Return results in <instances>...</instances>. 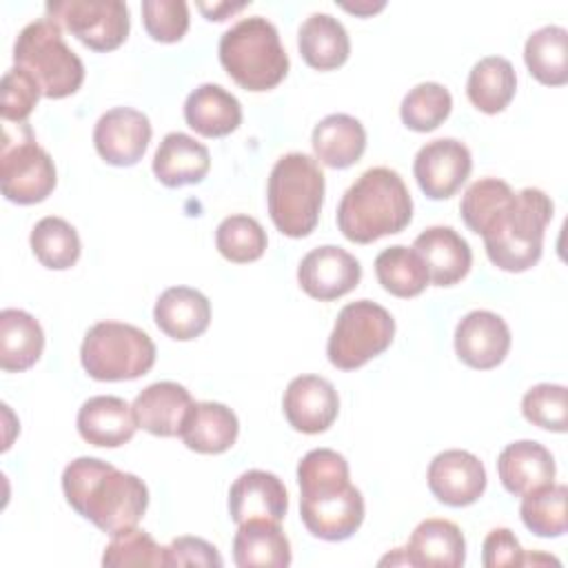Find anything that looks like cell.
<instances>
[{"label":"cell","instance_id":"cell-1","mask_svg":"<svg viewBox=\"0 0 568 568\" xmlns=\"http://www.w3.org/2000/svg\"><path fill=\"white\" fill-rule=\"evenodd\" d=\"M552 200L535 186L513 191L499 178L473 182L459 204L464 224L484 237L488 260L508 273L532 268L544 251Z\"/></svg>","mask_w":568,"mask_h":568},{"label":"cell","instance_id":"cell-2","mask_svg":"<svg viewBox=\"0 0 568 568\" xmlns=\"http://www.w3.org/2000/svg\"><path fill=\"white\" fill-rule=\"evenodd\" d=\"M300 517L324 541L348 539L364 521V497L351 484L348 462L331 448H313L297 464Z\"/></svg>","mask_w":568,"mask_h":568},{"label":"cell","instance_id":"cell-3","mask_svg":"<svg viewBox=\"0 0 568 568\" xmlns=\"http://www.w3.org/2000/svg\"><path fill=\"white\" fill-rule=\"evenodd\" d=\"M67 504L102 532L135 526L149 506L146 484L98 457H78L62 473Z\"/></svg>","mask_w":568,"mask_h":568},{"label":"cell","instance_id":"cell-4","mask_svg":"<svg viewBox=\"0 0 568 568\" xmlns=\"http://www.w3.org/2000/svg\"><path fill=\"white\" fill-rule=\"evenodd\" d=\"M413 217V197L402 175L388 166L364 171L337 204V229L355 244L399 233Z\"/></svg>","mask_w":568,"mask_h":568},{"label":"cell","instance_id":"cell-5","mask_svg":"<svg viewBox=\"0 0 568 568\" xmlns=\"http://www.w3.org/2000/svg\"><path fill=\"white\" fill-rule=\"evenodd\" d=\"M224 71L246 91H268L288 73V55L275 24L262 16L242 18L220 38Z\"/></svg>","mask_w":568,"mask_h":568},{"label":"cell","instance_id":"cell-6","mask_svg":"<svg viewBox=\"0 0 568 568\" xmlns=\"http://www.w3.org/2000/svg\"><path fill=\"white\" fill-rule=\"evenodd\" d=\"M268 215L275 229L288 237H306L320 220L324 202V173L306 153L282 155L268 175Z\"/></svg>","mask_w":568,"mask_h":568},{"label":"cell","instance_id":"cell-7","mask_svg":"<svg viewBox=\"0 0 568 568\" xmlns=\"http://www.w3.org/2000/svg\"><path fill=\"white\" fill-rule=\"evenodd\" d=\"M16 67L29 71L49 100L73 95L84 82V64L64 42L60 27L49 20L29 22L13 44Z\"/></svg>","mask_w":568,"mask_h":568},{"label":"cell","instance_id":"cell-8","mask_svg":"<svg viewBox=\"0 0 568 568\" xmlns=\"http://www.w3.org/2000/svg\"><path fill=\"white\" fill-rule=\"evenodd\" d=\"M80 362L98 382L138 379L155 364V344L133 324L98 322L82 339Z\"/></svg>","mask_w":568,"mask_h":568},{"label":"cell","instance_id":"cell-9","mask_svg":"<svg viewBox=\"0 0 568 568\" xmlns=\"http://www.w3.org/2000/svg\"><path fill=\"white\" fill-rule=\"evenodd\" d=\"M395 337L393 315L371 300L346 304L328 335L326 355L339 371H355L382 355Z\"/></svg>","mask_w":568,"mask_h":568},{"label":"cell","instance_id":"cell-10","mask_svg":"<svg viewBox=\"0 0 568 568\" xmlns=\"http://www.w3.org/2000/svg\"><path fill=\"white\" fill-rule=\"evenodd\" d=\"M55 164L36 142L29 124H18V138L2 133L0 149V186L2 195L16 204H38L55 189Z\"/></svg>","mask_w":568,"mask_h":568},{"label":"cell","instance_id":"cell-11","mask_svg":"<svg viewBox=\"0 0 568 568\" xmlns=\"http://www.w3.org/2000/svg\"><path fill=\"white\" fill-rule=\"evenodd\" d=\"M44 11L91 51L118 49L131 29L129 7L120 0H55Z\"/></svg>","mask_w":568,"mask_h":568},{"label":"cell","instance_id":"cell-12","mask_svg":"<svg viewBox=\"0 0 568 568\" xmlns=\"http://www.w3.org/2000/svg\"><path fill=\"white\" fill-rule=\"evenodd\" d=\"M473 158L464 142L455 138H439L426 142L413 162L415 180L422 193L430 200H446L455 195L470 175Z\"/></svg>","mask_w":568,"mask_h":568},{"label":"cell","instance_id":"cell-13","mask_svg":"<svg viewBox=\"0 0 568 568\" xmlns=\"http://www.w3.org/2000/svg\"><path fill=\"white\" fill-rule=\"evenodd\" d=\"M359 280L362 266L357 257L335 244L308 251L297 266V282L302 291L320 302H331L351 293Z\"/></svg>","mask_w":568,"mask_h":568},{"label":"cell","instance_id":"cell-14","mask_svg":"<svg viewBox=\"0 0 568 568\" xmlns=\"http://www.w3.org/2000/svg\"><path fill=\"white\" fill-rule=\"evenodd\" d=\"M151 142L149 118L131 106H115L100 115L93 129L98 155L113 166H133Z\"/></svg>","mask_w":568,"mask_h":568},{"label":"cell","instance_id":"cell-15","mask_svg":"<svg viewBox=\"0 0 568 568\" xmlns=\"http://www.w3.org/2000/svg\"><path fill=\"white\" fill-rule=\"evenodd\" d=\"M428 488L446 506L462 508L475 504L486 490V468L477 455L450 448L433 457L428 466Z\"/></svg>","mask_w":568,"mask_h":568},{"label":"cell","instance_id":"cell-16","mask_svg":"<svg viewBox=\"0 0 568 568\" xmlns=\"http://www.w3.org/2000/svg\"><path fill=\"white\" fill-rule=\"evenodd\" d=\"M286 422L306 435L324 433L333 426L339 413V397L335 386L320 375L293 377L282 399Z\"/></svg>","mask_w":568,"mask_h":568},{"label":"cell","instance_id":"cell-17","mask_svg":"<svg viewBox=\"0 0 568 568\" xmlns=\"http://www.w3.org/2000/svg\"><path fill=\"white\" fill-rule=\"evenodd\" d=\"M508 348L510 328L493 311H470L455 328V353L470 368L488 371L499 366Z\"/></svg>","mask_w":568,"mask_h":568},{"label":"cell","instance_id":"cell-18","mask_svg":"<svg viewBox=\"0 0 568 568\" xmlns=\"http://www.w3.org/2000/svg\"><path fill=\"white\" fill-rule=\"evenodd\" d=\"M288 510L284 481L268 470H246L229 488V515L235 524L248 519L282 521Z\"/></svg>","mask_w":568,"mask_h":568},{"label":"cell","instance_id":"cell-19","mask_svg":"<svg viewBox=\"0 0 568 568\" xmlns=\"http://www.w3.org/2000/svg\"><path fill=\"white\" fill-rule=\"evenodd\" d=\"M413 248L426 264L435 286H453L462 282L473 264L468 242L453 226H428L415 237Z\"/></svg>","mask_w":568,"mask_h":568},{"label":"cell","instance_id":"cell-20","mask_svg":"<svg viewBox=\"0 0 568 568\" xmlns=\"http://www.w3.org/2000/svg\"><path fill=\"white\" fill-rule=\"evenodd\" d=\"M404 555L406 566L459 568L466 561V539L457 524L430 517L415 526Z\"/></svg>","mask_w":568,"mask_h":568},{"label":"cell","instance_id":"cell-21","mask_svg":"<svg viewBox=\"0 0 568 568\" xmlns=\"http://www.w3.org/2000/svg\"><path fill=\"white\" fill-rule=\"evenodd\" d=\"M78 433L80 437L100 448H118L131 442L138 422L133 408L115 395L89 397L78 410Z\"/></svg>","mask_w":568,"mask_h":568},{"label":"cell","instance_id":"cell-22","mask_svg":"<svg viewBox=\"0 0 568 568\" xmlns=\"http://www.w3.org/2000/svg\"><path fill=\"white\" fill-rule=\"evenodd\" d=\"M191 406V393L178 382H155L146 386L131 404L138 426L155 437L180 435L182 422Z\"/></svg>","mask_w":568,"mask_h":568},{"label":"cell","instance_id":"cell-23","mask_svg":"<svg viewBox=\"0 0 568 568\" xmlns=\"http://www.w3.org/2000/svg\"><path fill=\"white\" fill-rule=\"evenodd\" d=\"M497 473L501 486L510 495H526L535 488L552 484L555 457L550 450L535 439H519L508 444L497 457Z\"/></svg>","mask_w":568,"mask_h":568},{"label":"cell","instance_id":"cell-24","mask_svg":"<svg viewBox=\"0 0 568 568\" xmlns=\"http://www.w3.org/2000/svg\"><path fill=\"white\" fill-rule=\"evenodd\" d=\"M153 320L164 335L178 342H189L209 328L211 304L197 288L171 286L155 300Z\"/></svg>","mask_w":568,"mask_h":568},{"label":"cell","instance_id":"cell-25","mask_svg":"<svg viewBox=\"0 0 568 568\" xmlns=\"http://www.w3.org/2000/svg\"><path fill=\"white\" fill-rule=\"evenodd\" d=\"M240 433L235 413L220 402H193L189 408L180 437L186 448L202 455H220L229 450Z\"/></svg>","mask_w":568,"mask_h":568},{"label":"cell","instance_id":"cell-26","mask_svg":"<svg viewBox=\"0 0 568 568\" xmlns=\"http://www.w3.org/2000/svg\"><path fill=\"white\" fill-rule=\"evenodd\" d=\"M209 169V149L195 138L180 131L166 133L153 155V173L169 189L197 184L206 178Z\"/></svg>","mask_w":568,"mask_h":568},{"label":"cell","instance_id":"cell-27","mask_svg":"<svg viewBox=\"0 0 568 568\" xmlns=\"http://www.w3.org/2000/svg\"><path fill=\"white\" fill-rule=\"evenodd\" d=\"M184 120L204 138H224L240 126L242 104L224 87L204 82L186 95Z\"/></svg>","mask_w":568,"mask_h":568},{"label":"cell","instance_id":"cell-28","mask_svg":"<svg viewBox=\"0 0 568 568\" xmlns=\"http://www.w3.org/2000/svg\"><path fill=\"white\" fill-rule=\"evenodd\" d=\"M233 561L240 568H286L291 564V544L280 521L248 519L237 524Z\"/></svg>","mask_w":568,"mask_h":568},{"label":"cell","instance_id":"cell-29","mask_svg":"<svg viewBox=\"0 0 568 568\" xmlns=\"http://www.w3.org/2000/svg\"><path fill=\"white\" fill-rule=\"evenodd\" d=\"M297 47L304 62L317 71L342 67L351 53V40L344 24L331 13H311L297 31Z\"/></svg>","mask_w":568,"mask_h":568},{"label":"cell","instance_id":"cell-30","mask_svg":"<svg viewBox=\"0 0 568 568\" xmlns=\"http://www.w3.org/2000/svg\"><path fill=\"white\" fill-rule=\"evenodd\" d=\"M311 144L322 164L331 169H348L364 155L366 131L357 118L331 113L315 124Z\"/></svg>","mask_w":568,"mask_h":568},{"label":"cell","instance_id":"cell-31","mask_svg":"<svg viewBox=\"0 0 568 568\" xmlns=\"http://www.w3.org/2000/svg\"><path fill=\"white\" fill-rule=\"evenodd\" d=\"M44 351L40 322L20 308L0 311V368L20 373L31 368Z\"/></svg>","mask_w":568,"mask_h":568},{"label":"cell","instance_id":"cell-32","mask_svg":"<svg viewBox=\"0 0 568 568\" xmlns=\"http://www.w3.org/2000/svg\"><path fill=\"white\" fill-rule=\"evenodd\" d=\"M517 91V75L513 64L501 55L481 58L468 73L466 93L475 109L495 115L504 111Z\"/></svg>","mask_w":568,"mask_h":568},{"label":"cell","instance_id":"cell-33","mask_svg":"<svg viewBox=\"0 0 568 568\" xmlns=\"http://www.w3.org/2000/svg\"><path fill=\"white\" fill-rule=\"evenodd\" d=\"M524 62L535 80L546 87L568 82V31L546 24L532 31L524 44Z\"/></svg>","mask_w":568,"mask_h":568},{"label":"cell","instance_id":"cell-34","mask_svg":"<svg viewBox=\"0 0 568 568\" xmlns=\"http://www.w3.org/2000/svg\"><path fill=\"white\" fill-rule=\"evenodd\" d=\"M375 275L382 288L395 297H415L430 282L422 257L404 244L388 246L375 257Z\"/></svg>","mask_w":568,"mask_h":568},{"label":"cell","instance_id":"cell-35","mask_svg":"<svg viewBox=\"0 0 568 568\" xmlns=\"http://www.w3.org/2000/svg\"><path fill=\"white\" fill-rule=\"evenodd\" d=\"M29 242L36 260L51 271L71 268L78 262L82 248L78 231L67 220L55 215H47L36 222Z\"/></svg>","mask_w":568,"mask_h":568},{"label":"cell","instance_id":"cell-36","mask_svg":"<svg viewBox=\"0 0 568 568\" xmlns=\"http://www.w3.org/2000/svg\"><path fill=\"white\" fill-rule=\"evenodd\" d=\"M519 515L524 526L537 537H561L568 528L566 519V497L568 488L564 484H546L521 495Z\"/></svg>","mask_w":568,"mask_h":568},{"label":"cell","instance_id":"cell-37","mask_svg":"<svg viewBox=\"0 0 568 568\" xmlns=\"http://www.w3.org/2000/svg\"><path fill=\"white\" fill-rule=\"evenodd\" d=\"M266 231L251 215H229L215 229V246L222 257L235 264L255 262L266 251Z\"/></svg>","mask_w":568,"mask_h":568},{"label":"cell","instance_id":"cell-38","mask_svg":"<svg viewBox=\"0 0 568 568\" xmlns=\"http://www.w3.org/2000/svg\"><path fill=\"white\" fill-rule=\"evenodd\" d=\"M450 109H453V98L444 84L419 82L404 95L399 115L408 129L417 133H426L437 129L450 115Z\"/></svg>","mask_w":568,"mask_h":568},{"label":"cell","instance_id":"cell-39","mask_svg":"<svg viewBox=\"0 0 568 568\" xmlns=\"http://www.w3.org/2000/svg\"><path fill=\"white\" fill-rule=\"evenodd\" d=\"M102 566L122 568V566H166V548H162L146 530L135 526L124 528L111 535V541L104 548Z\"/></svg>","mask_w":568,"mask_h":568},{"label":"cell","instance_id":"cell-40","mask_svg":"<svg viewBox=\"0 0 568 568\" xmlns=\"http://www.w3.org/2000/svg\"><path fill=\"white\" fill-rule=\"evenodd\" d=\"M524 417L552 433H566V386L537 384L526 390L521 399Z\"/></svg>","mask_w":568,"mask_h":568},{"label":"cell","instance_id":"cell-41","mask_svg":"<svg viewBox=\"0 0 568 568\" xmlns=\"http://www.w3.org/2000/svg\"><path fill=\"white\" fill-rule=\"evenodd\" d=\"M40 95H42V89L29 71L20 67L7 69L2 78V102H0L2 120L24 124L31 111L36 109Z\"/></svg>","mask_w":568,"mask_h":568},{"label":"cell","instance_id":"cell-42","mask_svg":"<svg viewBox=\"0 0 568 568\" xmlns=\"http://www.w3.org/2000/svg\"><path fill=\"white\" fill-rule=\"evenodd\" d=\"M142 22L158 42H178L189 31V4L184 0H144Z\"/></svg>","mask_w":568,"mask_h":568},{"label":"cell","instance_id":"cell-43","mask_svg":"<svg viewBox=\"0 0 568 568\" xmlns=\"http://www.w3.org/2000/svg\"><path fill=\"white\" fill-rule=\"evenodd\" d=\"M224 561L213 544L200 537H175L166 546V566H215Z\"/></svg>","mask_w":568,"mask_h":568},{"label":"cell","instance_id":"cell-44","mask_svg":"<svg viewBox=\"0 0 568 568\" xmlns=\"http://www.w3.org/2000/svg\"><path fill=\"white\" fill-rule=\"evenodd\" d=\"M524 548L510 528H493L481 546V564L486 568L524 566Z\"/></svg>","mask_w":568,"mask_h":568},{"label":"cell","instance_id":"cell-45","mask_svg":"<svg viewBox=\"0 0 568 568\" xmlns=\"http://www.w3.org/2000/svg\"><path fill=\"white\" fill-rule=\"evenodd\" d=\"M248 2H237V4H231V2H213V4H206V2H197V9L206 16V20H226L231 13L244 9Z\"/></svg>","mask_w":568,"mask_h":568},{"label":"cell","instance_id":"cell-46","mask_svg":"<svg viewBox=\"0 0 568 568\" xmlns=\"http://www.w3.org/2000/svg\"><path fill=\"white\" fill-rule=\"evenodd\" d=\"M342 7L346 11H351V13H355V16H371V13L379 11V9H384V2H377V4H373V2H355V4L342 2Z\"/></svg>","mask_w":568,"mask_h":568}]
</instances>
